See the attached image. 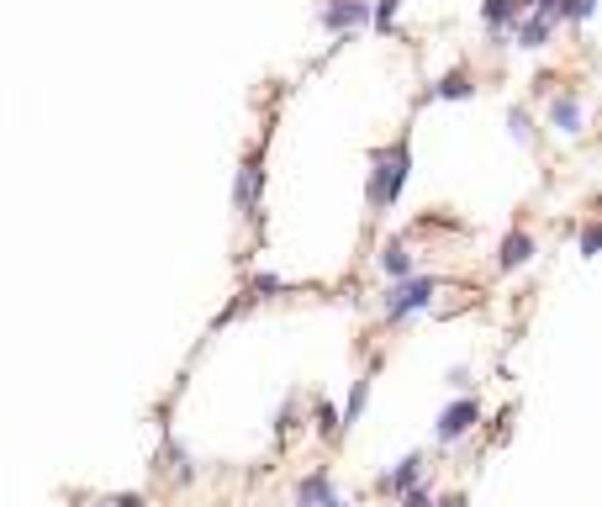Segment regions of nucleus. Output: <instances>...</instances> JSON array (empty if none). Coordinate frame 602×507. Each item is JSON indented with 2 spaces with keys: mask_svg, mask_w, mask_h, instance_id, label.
I'll return each mask as SVG.
<instances>
[{
  "mask_svg": "<svg viewBox=\"0 0 602 507\" xmlns=\"http://www.w3.org/2000/svg\"><path fill=\"white\" fill-rule=\"evenodd\" d=\"M439 286H444V275H407V280H397V286L381 296V317H386V328H407L412 317H423L428 307H434Z\"/></svg>",
  "mask_w": 602,
  "mask_h": 507,
  "instance_id": "obj_2",
  "label": "nucleus"
},
{
  "mask_svg": "<svg viewBox=\"0 0 602 507\" xmlns=\"http://www.w3.org/2000/svg\"><path fill=\"white\" fill-rule=\"evenodd\" d=\"M159 471L175 486H196V455L175 434H169V428H164V449H159Z\"/></svg>",
  "mask_w": 602,
  "mask_h": 507,
  "instance_id": "obj_8",
  "label": "nucleus"
},
{
  "mask_svg": "<svg viewBox=\"0 0 602 507\" xmlns=\"http://www.w3.org/2000/svg\"><path fill=\"white\" fill-rule=\"evenodd\" d=\"M312 434L323 439V444L344 439V428H338V402H333V397H317V402H312Z\"/></svg>",
  "mask_w": 602,
  "mask_h": 507,
  "instance_id": "obj_14",
  "label": "nucleus"
},
{
  "mask_svg": "<svg viewBox=\"0 0 602 507\" xmlns=\"http://www.w3.org/2000/svg\"><path fill=\"white\" fill-rule=\"evenodd\" d=\"M434 507H470V502H465V492H439Z\"/></svg>",
  "mask_w": 602,
  "mask_h": 507,
  "instance_id": "obj_24",
  "label": "nucleus"
},
{
  "mask_svg": "<svg viewBox=\"0 0 602 507\" xmlns=\"http://www.w3.org/2000/svg\"><path fill=\"white\" fill-rule=\"evenodd\" d=\"M375 375H381V360H370L365 365V375H354V386H349V397H344V407H338V428H349L365 418V407H370V391H375Z\"/></svg>",
  "mask_w": 602,
  "mask_h": 507,
  "instance_id": "obj_7",
  "label": "nucleus"
},
{
  "mask_svg": "<svg viewBox=\"0 0 602 507\" xmlns=\"http://www.w3.org/2000/svg\"><path fill=\"white\" fill-rule=\"evenodd\" d=\"M423 476H428V455H423V449H412V455H402V460L391 465V471H386L381 481H375V492L397 502V497H407V492H412V486H423Z\"/></svg>",
  "mask_w": 602,
  "mask_h": 507,
  "instance_id": "obj_5",
  "label": "nucleus"
},
{
  "mask_svg": "<svg viewBox=\"0 0 602 507\" xmlns=\"http://www.w3.org/2000/svg\"><path fill=\"white\" fill-rule=\"evenodd\" d=\"M550 127H555V133H566V138L587 133V101H581L576 90H560V96L550 101Z\"/></svg>",
  "mask_w": 602,
  "mask_h": 507,
  "instance_id": "obj_10",
  "label": "nucleus"
},
{
  "mask_svg": "<svg viewBox=\"0 0 602 507\" xmlns=\"http://www.w3.org/2000/svg\"><path fill=\"white\" fill-rule=\"evenodd\" d=\"M428 96H434V101H470V96H476V80H470L465 69H449L444 80L428 85Z\"/></svg>",
  "mask_w": 602,
  "mask_h": 507,
  "instance_id": "obj_15",
  "label": "nucleus"
},
{
  "mask_svg": "<svg viewBox=\"0 0 602 507\" xmlns=\"http://www.w3.org/2000/svg\"><path fill=\"white\" fill-rule=\"evenodd\" d=\"M481 418H486L481 397H470V391H465V397H455V402H449V407L439 412V423H434V444H439V449H455L460 439L476 434Z\"/></svg>",
  "mask_w": 602,
  "mask_h": 507,
  "instance_id": "obj_4",
  "label": "nucleus"
},
{
  "mask_svg": "<svg viewBox=\"0 0 602 507\" xmlns=\"http://www.w3.org/2000/svg\"><path fill=\"white\" fill-rule=\"evenodd\" d=\"M259 201H265V143H254L238 164V180H233V206L243 222H259Z\"/></svg>",
  "mask_w": 602,
  "mask_h": 507,
  "instance_id": "obj_3",
  "label": "nucleus"
},
{
  "mask_svg": "<svg viewBox=\"0 0 602 507\" xmlns=\"http://www.w3.org/2000/svg\"><path fill=\"white\" fill-rule=\"evenodd\" d=\"M296 428H307V418H301V391H291V397L280 402V412H275V439L286 444Z\"/></svg>",
  "mask_w": 602,
  "mask_h": 507,
  "instance_id": "obj_16",
  "label": "nucleus"
},
{
  "mask_svg": "<svg viewBox=\"0 0 602 507\" xmlns=\"http://www.w3.org/2000/svg\"><path fill=\"white\" fill-rule=\"evenodd\" d=\"M550 37H555V27L544 22L539 11H523L518 22H513V43H518V48H529V53H534V48H544Z\"/></svg>",
  "mask_w": 602,
  "mask_h": 507,
  "instance_id": "obj_13",
  "label": "nucleus"
},
{
  "mask_svg": "<svg viewBox=\"0 0 602 507\" xmlns=\"http://www.w3.org/2000/svg\"><path fill=\"white\" fill-rule=\"evenodd\" d=\"M375 265H381V275L397 286V280H407V275H418V254L407 249V238H386L381 243V254H375Z\"/></svg>",
  "mask_w": 602,
  "mask_h": 507,
  "instance_id": "obj_12",
  "label": "nucleus"
},
{
  "mask_svg": "<svg viewBox=\"0 0 602 507\" xmlns=\"http://www.w3.org/2000/svg\"><path fill=\"white\" fill-rule=\"evenodd\" d=\"M507 133H513L518 143H534V117L523 106H513V111H507Z\"/></svg>",
  "mask_w": 602,
  "mask_h": 507,
  "instance_id": "obj_17",
  "label": "nucleus"
},
{
  "mask_svg": "<svg viewBox=\"0 0 602 507\" xmlns=\"http://www.w3.org/2000/svg\"><path fill=\"white\" fill-rule=\"evenodd\" d=\"M597 11V0H566V22H587Z\"/></svg>",
  "mask_w": 602,
  "mask_h": 507,
  "instance_id": "obj_23",
  "label": "nucleus"
},
{
  "mask_svg": "<svg viewBox=\"0 0 602 507\" xmlns=\"http://www.w3.org/2000/svg\"><path fill=\"white\" fill-rule=\"evenodd\" d=\"M534 233L529 228H513L502 238V249H497V275H518V270H529L534 265Z\"/></svg>",
  "mask_w": 602,
  "mask_h": 507,
  "instance_id": "obj_9",
  "label": "nucleus"
},
{
  "mask_svg": "<svg viewBox=\"0 0 602 507\" xmlns=\"http://www.w3.org/2000/svg\"><path fill=\"white\" fill-rule=\"evenodd\" d=\"M576 249H581V259H597V249H602V228H597V222H581V243H576Z\"/></svg>",
  "mask_w": 602,
  "mask_h": 507,
  "instance_id": "obj_19",
  "label": "nucleus"
},
{
  "mask_svg": "<svg viewBox=\"0 0 602 507\" xmlns=\"http://www.w3.org/2000/svg\"><path fill=\"white\" fill-rule=\"evenodd\" d=\"M338 492V481H333V471L328 465H312L307 476L296 481V492H291V502L296 507H328V497Z\"/></svg>",
  "mask_w": 602,
  "mask_h": 507,
  "instance_id": "obj_11",
  "label": "nucleus"
},
{
  "mask_svg": "<svg viewBox=\"0 0 602 507\" xmlns=\"http://www.w3.org/2000/svg\"><path fill=\"white\" fill-rule=\"evenodd\" d=\"M280 291H286V280H280V275H265V270H259V275L249 280V302H259V296H280Z\"/></svg>",
  "mask_w": 602,
  "mask_h": 507,
  "instance_id": "obj_18",
  "label": "nucleus"
},
{
  "mask_svg": "<svg viewBox=\"0 0 602 507\" xmlns=\"http://www.w3.org/2000/svg\"><path fill=\"white\" fill-rule=\"evenodd\" d=\"M407 175H412V143H407V133L391 143V148H381L375 154V169H370V191H365V201H370V217H386L391 206L402 201V191H407Z\"/></svg>",
  "mask_w": 602,
  "mask_h": 507,
  "instance_id": "obj_1",
  "label": "nucleus"
},
{
  "mask_svg": "<svg viewBox=\"0 0 602 507\" xmlns=\"http://www.w3.org/2000/svg\"><path fill=\"white\" fill-rule=\"evenodd\" d=\"M317 22L333 37L360 32V27H370V0H323V6H317Z\"/></svg>",
  "mask_w": 602,
  "mask_h": 507,
  "instance_id": "obj_6",
  "label": "nucleus"
},
{
  "mask_svg": "<svg viewBox=\"0 0 602 507\" xmlns=\"http://www.w3.org/2000/svg\"><path fill=\"white\" fill-rule=\"evenodd\" d=\"M397 507H434V486H428V481H423V486H412L407 497H397Z\"/></svg>",
  "mask_w": 602,
  "mask_h": 507,
  "instance_id": "obj_21",
  "label": "nucleus"
},
{
  "mask_svg": "<svg viewBox=\"0 0 602 507\" xmlns=\"http://www.w3.org/2000/svg\"><path fill=\"white\" fill-rule=\"evenodd\" d=\"M90 507H148V497L143 492H117V497H96Z\"/></svg>",
  "mask_w": 602,
  "mask_h": 507,
  "instance_id": "obj_20",
  "label": "nucleus"
},
{
  "mask_svg": "<svg viewBox=\"0 0 602 507\" xmlns=\"http://www.w3.org/2000/svg\"><path fill=\"white\" fill-rule=\"evenodd\" d=\"M444 381H449V386H455L460 397H465V391H470V381H476V370H470V365H449V375H444Z\"/></svg>",
  "mask_w": 602,
  "mask_h": 507,
  "instance_id": "obj_22",
  "label": "nucleus"
}]
</instances>
